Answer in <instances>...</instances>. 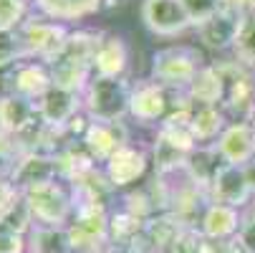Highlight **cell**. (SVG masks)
Masks as SVG:
<instances>
[{
	"label": "cell",
	"mask_w": 255,
	"mask_h": 253,
	"mask_svg": "<svg viewBox=\"0 0 255 253\" xmlns=\"http://www.w3.org/2000/svg\"><path fill=\"white\" fill-rule=\"evenodd\" d=\"M104 35L91 30L68 33L63 48L48 61V71L56 86H66L74 91H84L89 86V76L94 71V58Z\"/></svg>",
	"instance_id": "1"
},
{
	"label": "cell",
	"mask_w": 255,
	"mask_h": 253,
	"mask_svg": "<svg viewBox=\"0 0 255 253\" xmlns=\"http://www.w3.org/2000/svg\"><path fill=\"white\" fill-rule=\"evenodd\" d=\"M131 91L134 86L124 76H94L84 89V106L91 122H122L129 114Z\"/></svg>",
	"instance_id": "2"
},
{
	"label": "cell",
	"mask_w": 255,
	"mask_h": 253,
	"mask_svg": "<svg viewBox=\"0 0 255 253\" xmlns=\"http://www.w3.org/2000/svg\"><path fill=\"white\" fill-rule=\"evenodd\" d=\"M20 195L25 198L35 226H66L68 218H74V198L66 193V188L61 183H41L20 190Z\"/></svg>",
	"instance_id": "3"
},
{
	"label": "cell",
	"mask_w": 255,
	"mask_h": 253,
	"mask_svg": "<svg viewBox=\"0 0 255 253\" xmlns=\"http://www.w3.org/2000/svg\"><path fill=\"white\" fill-rule=\"evenodd\" d=\"M66 228L74 253H104L109 246V213L101 205H79Z\"/></svg>",
	"instance_id": "4"
},
{
	"label": "cell",
	"mask_w": 255,
	"mask_h": 253,
	"mask_svg": "<svg viewBox=\"0 0 255 253\" xmlns=\"http://www.w3.org/2000/svg\"><path fill=\"white\" fill-rule=\"evenodd\" d=\"M200 71V56L190 48H164L154 53L152 79L164 89H187Z\"/></svg>",
	"instance_id": "5"
},
{
	"label": "cell",
	"mask_w": 255,
	"mask_h": 253,
	"mask_svg": "<svg viewBox=\"0 0 255 253\" xmlns=\"http://www.w3.org/2000/svg\"><path fill=\"white\" fill-rule=\"evenodd\" d=\"M141 20L162 38L179 35L192 25L182 0H141Z\"/></svg>",
	"instance_id": "6"
},
{
	"label": "cell",
	"mask_w": 255,
	"mask_h": 253,
	"mask_svg": "<svg viewBox=\"0 0 255 253\" xmlns=\"http://www.w3.org/2000/svg\"><path fill=\"white\" fill-rule=\"evenodd\" d=\"M35 104H38V117L46 127L63 129V127H71L76 122V114H79L84 101H81V91L53 84Z\"/></svg>",
	"instance_id": "7"
},
{
	"label": "cell",
	"mask_w": 255,
	"mask_h": 253,
	"mask_svg": "<svg viewBox=\"0 0 255 253\" xmlns=\"http://www.w3.org/2000/svg\"><path fill=\"white\" fill-rule=\"evenodd\" d=\"M20 35L25 41V48H28V56H41L46 61H51L66 43L68 33L61 23L56 20H46V18H33V20H25L20 25Z\"/></svg>",
	"instance_id": "8"
},
{
	"label": "cell",
	"mask_w": 255,
	"mask_h": 253,
	"mask_svg": "<svg viewBox=\"0 0 255 253\" xmlns=\"http://www.w3.org/2000/svg\"><path fill=\"white\" fill-rule=\"evenodd\" d=\"M210 203H223L230 208H243L248 205L250 198H255L250 183H248V175L245 167L240 165H223L220 172H217L215 183L210 185Z\"/></svg>",
	"instance_id": "9"
},
{
	"label": "cell",
	"mask_w": 255,
	"mask_h": 253,
	"mask_svg": "<svg viewBox=\"0 0 255 253\" xmlns=\"http://www.w3.org/2000/svg\"><path fill=\"white\" fill-rule=\"evenodd\" d=\"M243 13H245V10H243L240 5H235L233 0H228L225 8H223L220 13L197 28L202 43H205L207 48H212V51L233 48V43H235V38H238V30H240Z\"/></svg>",
	"instance_id": "10"
},
{
	"label": "cell",
	"mask_w": 255,
	"mask_h": 253,
	"mask_svg": "<svg viewBox=\"0 0 255 253\" xmlns=\"http://www.w3.org/2000/svg\"><path fill=\"white\" fill-rule=\"evenodd\" d=\"M217 152L225 160V165H240L245 167L248 162L255 160V134L248 119L228 124V129L215 142Z\"/></svg>",
	"instance_id": "11"
},
{
	"label": "cell",
	"mask_w": 255,
	"mask_h": 253,
	"mask_svg": "<svg viewBox=\"0 0 255 253\" xmlns=\"http://www.w3.org/2000/svg\"><path fill=\"white\" fill-rule=\"evenodd\" d=\"M41 122L38 117V104L20 96V94H5L0 96V132L23 137Z\"/></svg>",
	"instance_id": "12"
},
{
	"label": "cell",
	"mask_w": 255,
	"mask_h": 253,
	"mask_svg": "<svg viewBox=\"0 0 255 253\" xmlns=\"http://www.w3.org/2000/svg\"><path fill=\"white\" fill-rule=\"evenodd\" d=\"M127 144V132L122 122H89L84 129V150L101 162H109L117 150Z\"/></svg>",
	"instance_id": "13"
},
{
	"label": "cell",
	"mask_w": 255,
	"mask_h": 253,
	"mask_svg": "<svg viewBox=\"0 0 255 253\" xmlns=\"http://www.w3.org/2000/svg\"><path fill=\"white\" fill-rule=\"evenodd\" d=\"M167 89L157 81L139 84L131 91V104H129V114L144 124L149 122H164L167 119Z\"/></svg>",
	"instance_id": "14"
},
{
	"label": "cell",
	"mask_w": 255,
	"mask_h": 253,
	"mask_svg": "<svg viewBox=\"0 0 255 253\" xmlns=\"http://www.w3.org/2000/svg\"><path fill=\"white\" fill-rule=\"evenodd\" d=\"M144 172H147V155L136 147H129V144L117 150L104 167V175L109 177V183L114 188H127L136 183Z\"/></svg>",
	"instance_id": "15"
},
{
	"label": "cell",
	"mask_w": 255,
	"mask_h": 253,
	"mask_svg": "<svg viewBox=\"0 0 255 253\" xmlns=\"http://www.w3.org/2000/svg\"><path fill=\"white\" fill-rule=\"evenodd\" d=\"M240 223H243V215L238 208L210 203L200 221V233L207 241H233L240 231Z\"/></svg>",
	"instance_id": "16"
},
{
	"label": "cell",
	"mask_w": 255,
	"mask_h": 253,
	"mask_svg": "<svg viewBox=\"0 0 255 253\" xmlns=\"http://www.w3.org/2000/svg\"><path fill=\"white\" fill-rule=\"evenodd\" d=\"M223 165H225V160L220 157V152H217L215 144H205V147L197 144V147L187 155L185 172L202 193H210V185L215 183V177H217V172H220Z\"/></svg>",
	"instance_id": "17"
},
{
	"label": "cell",
	"mask_w": 255,
	"mask_h": 253,
	"mask_svg": "<svg viewBox=\"0 0 255 253\" xmlns=\"http://www.w3.org/2000/svg\"><path fill=\"white\" fill-rule=\"evenodd\" d=\"M58 175L56 167V157H46L38 152H25L13 172V185L18 190L33 188V185H41V183H53Z\"/></svg>",
	"instance_id": "18"
},
{
	"label": "cell",
	"mask_w": 255,
	"mask_h": 253,
	"mask_svg": "<svg viewBox=\"0 0 255 253\" xmlns=\"http://www.w3.org/2000/svg\"><path fill=\"white\" fill-rule=\"evenodd\" d=\"M53 86L48 66L41 63H18L13 68V94H20L30 101L41 99Z\"/></svg>",
	"instance_id": "19"
},
{
	"label": "cell",
	"mask_w": 255,
	"mask_h": 253,
	"mask_svg": "<svg viewBox=\"0 0 255 253\" xmlns=\"http://www.w3.org/2000/svg\"><path fill=\"white\" fill-rule=\"evenodd\" d=\"M190 99L197 106H217L225 99V79L217 66H200L197 76L187 86Z\"/></svg>",
	"instance_id": "20"
},
{
	"label": "cell",
	"mask_w": 255,
	"mask_h": 253,
	"mask_svg": "<svg viewBox=\"0 0 255 253\" xmlns=\"http://www.w3.org/2000/svg\"><path fill=\"white\" fill-rule=\"evenodd\" d=\"M127 61H129L127 43L119 35H104L99 43V51H96V58H94V71H96V76H112L114 79V76L124 74Z\"/></svg>",
	"instance_id": "21"
},
{
	"label": "cell",
	"mask_w": 255,
	"mask_h": 253,
	"mask_svg": "<svg viewBox=\"0 0 255 253\" xmlns=\"http://www.w3.org/2000/svg\"><path fill=\"white\" fill-rule=\"evenodd\" d=\"M30 253H74L66 226H35L28 233Z\"/></svg>",
	"instance_id": "22"
},
{
	"label": "cell",
	"mask_w": 255,
	"mask_h": 253,
	"mask_svg": "<svg viewBox=\"0 0 255 253\" xmlns=\"http://www.w3.org/2000/svg\"><path fill=\"white\" fill-rule=\"evenodd\" d=\"M48 20H79L101 8V0H35Z\"/></svg>",
	"instance_id": "23"
},
{
	"label": "cell",
	"mask_w": 255,
	"mask_h": 253,
	"mask_svg": "<svg viewBox=\"0 0 255 253\" xmlns=\"http://www.w3.org/2000/svg\"><path fill=\"white\" fill-rule=\"evenodd\" d=\"M190 127L195 132V139L205 144H212V139H220V134L228 129L225 114L217 106H195L190 114Z\"/></svg>",
	"instance_id": "24"
},
{
	"label": "cell",
	"mask_w": 255,
	"mask_h": 253,
	"mask_svg": "<svg viewBox=\"0 0 255 253\" xmlns=\"http://www.w3.org/2000/svg\"><path fill=\"white\" fill-rule=\"evenodd\" d=\"M235 61L250 71H255V10H245L240 20L238 38L233 43Z\"/></svg>",
	"instance_id": "25"
},
{
	"label": "cell",
	"mask_w": 255,
	"mask_h": 253,
	"mask_svg": "<svg viewBox=\"0 0 255 253\" xmlns=\"http://www.w3.org/2000/svg\"><path fill=\"white\" fill-rule=\"evenodd\" d=\"M25 56H28V48L20 35V28L0 30V68H13Z\"/></svg>",
	"instance_id": "26"
},
{
	"label": "cell",
	"mask_w": 255,
	"mask_h": 253,
	"mask_svg": "<svg viewBox=\"0 0 255 253\" xmlns=\"http://www.w3.org/2000/svg\"><path fill=\"white\" fill-rule=\"evenodd\" d=\"M225 3H228V0H182V5H185L192 25H197V28L202 23H207L210 18H215L217 13L225 8Z\"/></svg>",
	"instance_id": "27"
},
{
	"label": "cell",
	"mask_w": 255,
	"mask_h": 253,
	"mask_svg": "<svg viewBox=\"0 0 255 253\" xmlns=\"http://www.w3.org/2000/svg\"><path fill=\"white\" fill-rule=\"evenodd\" d=\"M207 251H210V241L200 233V228H185L167 253H207Z\"/></svg>",
	"instance_id": "28"
},
{
	"label": "cell",
	"mask_w": 255,
	"mask_h": 253,
	"mask_svg": "<svg viewBox=\"0 0 255 253\" xmlns=\"http://www.w3.org/2000/svg\"><path fill=\"white\" fill-rule=\"evenodd\" d=\"M30 0H0V30H13L20 28L25 20Z\"/></svg>",
	"instance_id": "29"
},
{
	"label": "cell",
	"mask_w": 255,
	"mask_h": 253,
	"mask_svg": "<svg viewBox=\"0 0 255 253\" xmlns=\"http://www.w3.org/2000/svg\"><path fill=\"white\" fill-rule=\"evenodd\" d=\"M18 150L20 147L10 139V134L0 132V180H5V177L13 180V172H15L20 157H23V155H18Z\"/></svg>",
	"instance_id": "30"
},
{
	"label": "cell",
	"mask_w": 255,
	"mask_h": 253,
	"mask_svg": "<svg viewBox=\"0 0 255 253\" xmlns=\"http://www.w3.org/2000/svg\"><path fill=\"white\" fill-rule=\"evenodd\" d=\"M233 241H235V246L243 253H255V218L253 215H243L240 231H238V236Z\"/></svg>",
	"instance_id": "31"
},
{
	"label": "cell",
	"mask_w": 255,
	"mask_h": 253,
	"mask_svg": "<svg viewBox=\"0 0 255 253\" xmlns=\"http://www.w3.org/2000/svg\"><path fill=\"white\" fill-rule=\"evenodd\" d=\"M25 248H28L25 236H20L0 223V253H25Z\"/></svg>",
	"instance_id": "32"
},
{
	"label": "cell",
	"mask_w": 255,
	"mask_h": 253,
	"mask_svg": "<svg viewBox=\"0 0 255 253\" xmlns=\"http://www.w3.org/2000/svg\"><path fill=\"white\" fill-rule=\"evenodd\" d=\"M18 198H20V190L13 183H8V180H0V218H3V215L10 210V205Z\"/></svg>",
	"instance_id": "33"
},
{
	"label": "cell",
	"mask_w": 255,
	"mask_h": 253,
	"mask_svg": "<svg viewBox=\"0 0 255 253\" xmlns=\"http://www.w3.org/2000/svg\"><path fill=\"white\" fill-rule=\"evenodd\" d=\"M207 253H243L235 241H210V251Z\"/></svg>",
	"instance_id": "34"
},
{
	"label": "cell",
	"mask_w": 255,
	"mask_h": 253,
	"mask_svg": "<svg viewBox=\"0 0 255 253\" xmlns=\"http://www.w3.org/2000/svg\"><path fill=\"white\" fill-rule=\"evenodd\" d=\"M104 253H144L136 243L134 246H114V243H109L106 248H104Z\"/></svg>",
	"instance_id": "35"
},
{
	"label": "cell",
	"mask_w": 255,
	"mask_h": 253,
	"mask_svg": "<svg viewBox=\"0 0 255 253\" xmlns=\"http://www.w3.org/2000/svg\"><path fill=\"white\" fill-rule=\"evenodd\" d=\"M245 175H248V183H250V188H253V193H255V160L245 165Z\"/></svg>",
	"instance_id": "36"
},
{
	"label": "cell",
	"mask_w": 255,
	"mask_h": 253,
	"mask_svg": "<svg viewBox=\"0 0 255 253\" xmlns=\"http://www.w3.org/2000/svg\"><path fill=\"white\" fill-rule=\"evenodd\" d=\"M235 5H240L243 10H255V0H233Z\"/></svg>",
	"instance_id": "37"
},
{
	"label": "cell",
	"mask_w": 255,
	"mask_h": 253,
	"mask_svg": "<svg viewBox=\"0 0 255 253\" xmlns=\"http://www.w3.org/2000/svg\"><path fill=\"white\" fill-rule=\"evenodd\" d=\"M248 122H250V127H253V134H255V114H253V117H250Z\"/></svg>",
	"instance_id": "38"
},
{
	"label": "cell",
	"mask_w": 255,
	"mask_h": 253,
	"mask_svg": "<svg viewBox=\"0 0 255 253\" xmlns=\"http://www.w3.org/2000/svg\"><path fill=\"white\" fill-rule=\"evenodd\" d=\"M250 215H253V218H255V203H253V210H250Z\"/></svg>",
	"instance_id": "39"
}]
</instances>
